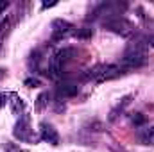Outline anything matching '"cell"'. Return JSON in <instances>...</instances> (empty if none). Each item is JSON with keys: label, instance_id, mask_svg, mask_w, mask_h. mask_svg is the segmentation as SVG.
<instances>
[{"label": "cell", "instance_id": "obj_1", "mask_svg": "<svg viewBox=\"0 0 154 152\" xmlns=\"http://www.w3.org/2000/svg\"><path fill=\"white\" fill-rule=\"evenodd\" d=\"M104 29L111 31L115 34H120V36H129L133 32L131 22H127L125 18H120V16H111V18L104 20Z\"/></svg>", "mask_w": 154, "mask_h": 152}, {"label": "cell", "instance_id": "obj_2", "mask_svg": "<svg viewBox=\"0 0 154 152\" xmlns=\"http://www.w3.org/2000/svg\"><path fill=\"white\" fill-rule=\"evenodd\" d=\"M14 138H18L20 141H32V134H31V120L27 114H23L18 123L14 125V131H13Z\"/></svg>", "mask_w": 154, "mask_h": 152}, {"label": "cell", "instance_id": "obj_3", "mask_svg": "<svg viewBox=\"0 0 154 152\" xmlns=\"http://www.w3.org/2000/svg\"><path fill=\"white\" fill-rule=\"evenodd\" d=\"M72 29H74V25H72L70 22L61 20V18L54 20V22H52V41H59V39L66 38V36L72 32Z\"/></svg>", "mask_w": 154, "mask_h": 152}, {"label": "cell", "instance_id": "obj_4", "mask_svg": "<svg viewBox=\"0 0 154 152\" xmlns=\"http://www.w3.org/2000/svg\"><path fill=\"white\" fill-rule=\"evenodd\" d=\"M74 57H75V48H74V47H65V48H61V50L56 52V56L52 57V61H54L56 65L63 66L65 63L72 61Z\"/></svg>", "mask_w": 154, "mask_h": 152}, {"label": "cell", "instance_id": "obj_5", "mask_svg": "<svg viewBox=\"0 0 154 152\" xmlns=\"http://www.w3.org/2000/svg\"><path fill=\"white\" fill-rule=\"evenodd\" d=\"M145 63V54H125L122 59V68H138Z\"/></svg>", "mask_w": 154, "mask_h": 152}, {"label": "cell", "instance_id": "obj_6", "mask_svg": "<svg viewBox=\"0 0 154 152\" xmlns=\"http://www.w3.org/2000/svg\"><path fill=\"white\" fill-rule=\"evenodd\" d=\"M41 140L50 143V145H57L59 143V134L50 123H41Z\"/></svg>", "mask_w": 154, "mask_h": 152}, {"label": "cell", "instance_id": "obj_7", "mask_svg": "<svg viewBox=\"0 0 154 152\" xmlns=\"http://www.w3.org/2000/svg\"><path fill=\"white\" fill-rule=\"evenodd\" d=\"M131 99H133L131 95L124 97V99H122V100H120V102H118V104L115 106V108L111 109V113H109V122H115L116 118H118L120 114L124 113V109H125V108H127V106L131 104Z\"/></svg>", "mask_w": 154, "mask_h": 152}, {"label": "cell", "instance_id": "obj_8", "mask_svg": "<svg viewBox=\"0 0 154 152\" xmlns=\"http://www.w3.org/2000/svg\"><path fill=\"white\" fill-rule=\"evenodd\" d=\"M57 93H59V97H75L79 93V86L72 84V82H63L57 88Z\"/></svg>", "mask_w": 154, "mask_h": 152}, {"label": "cell", "instance_id": "obj_9", "mask_svg": "<svg viewBox=\"0 0 154 152\" xmlns=\"http://www.w3.org/2000/svg\"><path fill=\"white\" fill-rule=\"evenodd\" d=\"M140 140L145 145H154V127H147L140 131Z\"/></svg>", "mask_w": 154, "mask_h": 152}, {"label": "cell", "instance_id": "obj_10", "mask_svg": "<svg viewBox=\"0 0 154 152\" xmlns=\"http://www.w3.org/2000/svg\"><path fill=\"white\" fill-rule=\"evenodd\" d=\"M74 34H75L77 39H91L93 29H90V27H81V29H77Z\"/></svg>", "mask_w": 154, "mask_h": 152}, {"label": "cell", "instance_id": "obj_11", "mask_svg": "<svg viewBox=\"0 0 154 152\" xmlns=\"http://www.w3.org/2000/svg\"><path fill=\"white\" fill-rule=\"evenodd\" d=\"M11 23H13V22H11V18H5V20L0 23V41L5 38V34L9 32V29H11Z\"/></svg>", "mask_w": 154, "mask_h": 152}, {"label": "cell", "instance_id": "obj_12", "mask_svg": "<svg viewBox=\"0 0 154 152\" xmlns=\"http://www.w3.org/2000/svg\"><path fill=\"white\" fill-rule=\"evenodd\" d=\"M145 122H147V118H145V114H142V113H134L131 116V123H133V125H138V127H140V125H143Z\"/></svg>", "mask_w": 154, "mask_h": 152}, {"label": "cell", "instance_id": "obj_13", "mask_svg": "<svg viewBox=\"0 0 154 152\" xmlns=\"http://www.w3.org/2000/svg\"><path fill=\"white\" fill-rule=\"evenodd\" d=\"M4 150L5 152H23L20 149V145H16L14 141H5L4 143Z\"/></svg>", "mask_w": 154, "mask_h": 152}, {"label": "cell", "instance_id": "obj_14", "mask_svg": "<svg viewBox=\"0 0 154 152\" xmlns=\"http://www.w3.org/2000/svg\"><path fill=\"white\" fill-rule=\"evenodd\" d=\"M22 109H23V102H22V99H14V100H13V113L18 114Z\"/></svg>", "mask_w": 154, "mask_h": 152}, {"label": "cell", "instance_id": "obj_15", "mask_svg": "<svg viewBox=\"0 0 154 152\" xmlns=\"http://www.w3.org/2000/svg\"><path fill=\"white\" fill-rule=\"evenodd\" d=\"M25 86H27V88H38L39 81L34 79V77H29V79H25Z\"/></svg>", "mask_w": 154, "mask_h": 152}, {"label": "cell", "instance_id": "obj_16", "mask_svg": "<svg viewBox=\"0 0 154 152\" xmlns=\"http://www.w3.org/2000/svg\"><path fill=\"white\" fill-rule=\"evenodd\" d=\"M45 99H47V93H41V95L38 97V106H36L38 109H43V106H45V102H47Z\"/></svg>", "mask_w": 154, "mask_h": 152}, {"label": "cell", "instance_id": "obj_17", "mask_svg": "<svg viewBox=\"0 0 154 152\" xmlns=\"http://www.w3.org/2000/svg\"><path fill=\"white\" fill-rule=\"evenodd\" d=\"M7 5H9V2H5V0H0V13H2V11H5V9H7Z\"/></svg>", "mask_w": 154, "mask_h": 152}, {"label": "cell", "instance_id": "obj_18", "mask_svg": "<svg viewBox=\"0 0 154 152\" xmlns=\"http://www.w3.org/2000/svg\"><path fill=\"white\" fill-rule=\"evenodd\" d=\"M5 100H7V95H4V93H2V95H0V108L4 106V102H5Z\"/></svg>", "mask_w": 154, "mask_h": 152}, {"label": "cell", "instance_id": "obj_19", "mask_svg": "<svg viewBox=\"0 0 154 152\" xmlns=\"http://www.w3.org/2000/svg\"><path fill=\"white\" fill-rule=\"evenodd\" d=\"M147 43H149V45H151V47H154V36H151V38L147 39Z\"/></svg>", "mask_w": 154, "mask_h": 152}, {"label": "cell", "instance_id": "obj_20", "mask_svg": "<svg viewBox=\"0 0 154 152\" xmlns=\"http://www.w3.org/2000/svg\"><path fill=\"white\" fill-rule=\"evenodd\" d=\"M4 75H5V70H2V68H0V79H2Z\"/></svg>", "mask_w": 154, "mask_h": 152}, {"label": "cell", "instance_id": "obj_21", "mask_svg": "<svg viewBox=\"0 0 154 152\" xmlns=\"http://www.w3.org/2000/svg\"><path fill=\"white\" fill-rule=\"evenodd\" d=\"M0 45H2V41H0Z\"/></svg>", "mask_w": 154, "mask_h": 152}]
</instances>
